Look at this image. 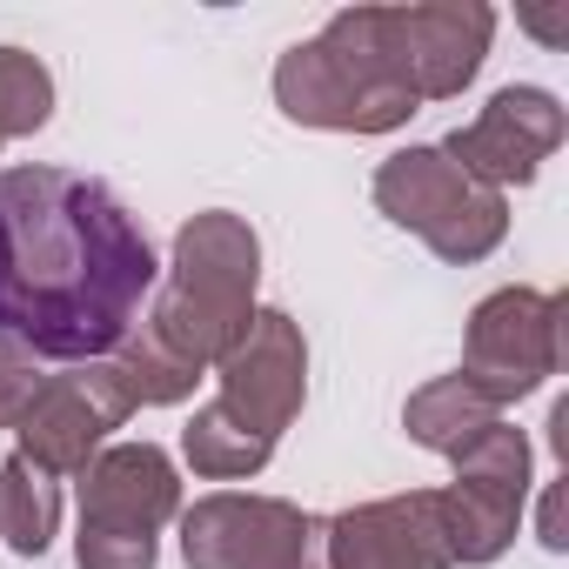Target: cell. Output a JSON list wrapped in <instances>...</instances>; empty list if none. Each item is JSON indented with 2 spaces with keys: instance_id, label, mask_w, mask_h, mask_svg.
Wrapping results in <instances>:
<instances>
[{
  "instance_id": "obj_13",
  "label": "cell",
  "mask_w": 569,
  "mask_h": 569,
  "mask_svg": "<svg viewBox=\"0 0 569 569\" xmlns=\"http://www.w3.org/2000/svg\"><path fill=\"white\" fill-rule=\"evenodd\" d=\"M402 61L416 81V101H449L476 81L489 41H496V8L476 0H422V8H396Z\"/></svg>"
},
{
  "instance_id": "obj_15",
  "label": "cell",
  "mask_w": 569,
  "mask_h": 569,
  "mask_svg": "<svg viewBox=\"0 0 569 569\" xmlns=\"http://www.w3.org/2000/svg\"><path fill=\"white\" fill-rule=\"evenodd\" d=\"M54 522H61V489L48 469H34L21 449L0 462V542H8L14 556H48L54 542Z\"/></svg>"
},
{
  "instance_id": "obj_7",
  "label": "cell",
  "mask_w": 569,
  "mask_h": 569,
  "mask_svg": "<svg viewBox=\"0 0 569 569\" xmlns=\"http://www.w3.org/2000/svg\"><path fill=\"white\" fill-rule=\"evenodd\" d=\"M181 556L188 569H329L322 522L281 496H201L181 509Z\"/></svg>"
},
{
  "instance_id": "obj_20",
  "label": "cell",
  "mask_w": 569,
  "mask_h": 569,
  "mask_svg": "<svg viewBox=\"0 0 569 569\" xmlns=\"http://www.w3.org/2000/svg\"><path fill=\"white\" fill-rule=\"evenodd\" d=\"M522 28L542 34V41L556 48V41H569V8H556V14H522Z\"/></svg>"
},
{
  "instance_id": "obj_17",
  "label": "cell",
  "mask_w": 569,
  "mask_h": 569,
  "mask_svg": "<svg viewBox=\"0 0 569 569\" xmlns=\"http://www.w3.org/2000/svg\"><path fill=\"white\" fill-rule=\"evenodd\" d=\"M48 114H54V74L21 48H0V148L14 134L48 128Z\"/></svg>"
},
{
  "instance_id": "obj_14",
  "label": "cell",
  "mask_w": 569,
  "mask_h": 569,
  "mask_svg": "<svg viewBox=\"0 0 569 569\" xmlns=\"http://www.w3.org/2000/svg\"><path fill=\"white\" fill-rule=\"evenodd\" d=\"M496 422H502V409H496L482 389H469L462 376H436V382H422V389L402 402L409 442H422V449H436V456H449V462H456L469 442H482Z\"/></svg>"
},
{
  "instance_id": "obj_6",
  "label": "cell",
  "mask_w": 569,
  "mask_h": 569,
  "mask_svg": "<svg viewBox=\"0 0 569 569\" xmlns=\"http://www.w3.org/2000/svg\"><path fill=\"white\" fill-rule=\"evenodd\" d=\"M376 208L442 261H482L509 234V201L462 174L442 148H402L376 168Z\"/></svg>"
},
{
  "instance_id": "obj_1",
  "label": "cell",
  "mask_w": 569,
  "mask_h": 569,
  "mask_svg": "<svg viewBox=\"0 0 569 569\" xmlns=\"http://www.w3.org/2000/svg\"><path fill=\"white\" fill-rule=\"evenodd\" d=\"M154 241L121 194L74 168L0 174V349L108 362L154 289Z\"/></svg>"
},
{
  "instance_id": "obj_21",
  "label": "cell",
  "mask_w": 569,
  "mask_h": 569,
  "mask_svg": "<svg viewBox=\"0 0 569 569\" xmlns=\"http://www.w3.org/2000/svg\"><path fill=\"white\" fill-rule=\"evenodd\" d=\"M549 449L569 462V402H556V409H549Z\"/></svg>"
},
{
  "instance_id": "obj_9",
  "label": "cell",
  "mask_w": 569,
  "mask_h": 569,
  "mask_svg": "<svg viewBox=\"0 0 569 569\" xmlns=\"http://www.w3.org/2000/svg\"><path fill=\"white\" fill-rule=\"evenodd\" d=\"M529 502V436L496 422L482 442L456 456V482L442 489V529L456 562H496L516 542Z\"/></svg>"
},
{
  "instance_id": "obj_19",
  "label": "cell",
  "mask_w": 569,
  "mask_h": 569,
  "mask_svg": "<svg viewBox=\"0 0 569 569\" xmlns=\"http://www.w3.org/2000/svg\"><path fill=\"white\" fill-rule=\"evenodd\" d=\"M536 536H542V549H569V536H562V482H549V489H542Z\"/></svg>"
},
{
  "instance_id": "obj_18",
  "label": "cell",
  "mask_w": 569,
  "mask_h": 569,
  "mask_svg": "<svg viewBox=\"0 0 569 569\" xmlns=\"http://www.w3.org/2000/svg\"><path fill=\"white\" fill-rule=\"evenodd\" d=\"M41 382H48L41 362H28V356H14V349H0V429H21V416L34 409Z\"/></svg>"
},
{
  "instance_id": "obj_12",
  "label": "cell",
  "mask_w": 569,
  "mask_h": 569,
  "mask_svg": "<svg viewBox=\"0 0 569 569\" xmlns=\"http://www.w3.org/2000/svg\"><path fill=\"white\" fill-rule=\"evenodd\" d=\"M562 101L549 94V88H502V94H489V108L469 121V128H456L449 141H442V154L462 168V174H476L482 188H522V181H536L542 174V161L562 148Z\"/></svg>"
},
{
  "instance_id": "obj_8",
  "label": "cell",
  "mask_w": 569,
  "mask_h": 569,
  "mask_svg": "<svg viewBox=\"0 0 569 569\" xmlns=\"http://www.w3.org/2000/svg\"><path fill=\"white\" fill-rule=\"evenodd\" d=\"M562 369V296L549 289H496L469 316L462 342V382L482 389L496 409L536 396Z\"/></svg>"
},
{
  "instance_id": "obj_16",
  "label": "cell",
  "mask_w": 569,
  "mask_h": 569,
  "mask_svg": "<svg viewBox=\"0 0 569 569\" xmlns=\"http://www.w3.org/2000/svg\"><path fill=\"white\" fill-rule=\"evenodd\" d=\"M108 369H114V382H121V396H128V409H168V402H181V396H194V369L188 362H174L141 322L128 329V342L108 356Z\"/></svg>"
},
{
  "instance_id": "obj_10",
  "label": "cell",
  "mask_w": 569,
  "mask_h": 569,
  "mask_svg": "<svg viewBox=\"0 0 569 569\" xmlns=\"http://www.w3.org/2000/svg\"><path fill=\"white\" fill-rule=\"evenodd\" d=\"M128 416H134V409H128L114 369H108V362H81L74 376H48V382H41L34 409L21 416L14 436H21V456H28L34 469H48V476H81V469L101 456V442H108Z\"/></svg>"
},
{
  "instance_id": "obj_3",
  "label": "cell",
  "mask_w": 569,
  "mask_h": 569,
  "mask_svg": "<svg viewBox=\"0 0 569 569\" xmlns=\"http://www.w3.org/2000/svg\"><path fill=\"white\" fill-rule=\"evenodd\" d=\"M302 396H309L302 322L281 316V309H254L248 336L221 362V396L208 409H194V422L181 429V456L208 482L254 476V469H268L281 429H289L296 409H302Z\"/></svg>"
},
{
  "instance_id": "obj_5",
  "label": "cell",
  "mask_w": 569,
  "mask_h": 569,
  "mask_svg": "<svg viewBox=\"0 0 569 569\" xmlns=\"http://www.w3.org/2000/svg\"><path fill=\"white\" fill-rule=\"evenodd\" d=\"M181 516V476L154 442H114L81 469V569H154V529Z\"/></svg>"
},
{
  "instance_id": "obj_4",
  "label": "cell",
  "mask_w": 569,
  "mask_h": 569,
  "mask_svg": "<svg viewBox=\"0 0 569 569\" xmlns=\"http://www.w3.org/2000/svg\"><path fill=\"white\" fill-rule=\"evenodd\" d=\"M254 281H261V241L241 214L208 208L194 221H181L174 234V261L154 296V316L141 322L174 362H188L194 376L221 369L228 349L248 336L254 322Z\"/></svg>"
},
{
  "instance_id": "obj_2",
  "label": "cell",
  "mask_w": 569,
  "mask_h": 569,
  "mask_svg": "<svg viewBox=\"0 0 569 569\" xmlns=\"http://www.w3.org/2000/svg\"><path fill=\"white\" fill-rule=\"evenodd\" d=\"M274 101L302 128L336 134H389L422 101L402 61L396 8H342L329 28L274 61Z\"/></svg>"
},
{
  "instance_id": "obj_11",
  "label": "cell",
  "mask_w": 569,
  "mask_h": 569,
  "mask_svg": "<svg viewBox=\"0 0 569 569\" xmlns=\"http://www.w3.org/2000/svg\"><path fill=\"white\" fill-rule=\"evenodd\" d=\"M329 569H456L442 529V489H409L382 502H356L322 522Z\"/></svg>"
}]
</instances>
